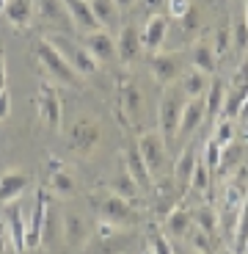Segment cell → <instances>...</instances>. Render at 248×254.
Listing matches in <instances>:
<instances>
[{"label":"cell","instance_id":"14","mask_svg":"<svg viewBox=\"0 0 248 254\" xmlns=\"http://www.w3.org/2000/svg\"><path fill=\"white\" fill-rule=\"evenodd\" d=\"M33 6H36L39 19L47 22L50 28H58L61 33H66L72 28V22H69V17H66V8H64L61 0H36Z\"/></svg>","mask_w":248,"mask_h":254},{"label":"cell","instance_id":"21","mask_svg":"<svg viewBox=\"0 0 248 254\" xmlns=\"http://www.w3.org/2000/svg\"><path fill=\"white\" fill-rule=\"evenodd\" d=\"M28 188V174L25 172H6L3 177H0V202H14V199H19L22 193H25Z\"/></svg>","mask_w":248,"mask_h":254},{"label":"cell","instance_id":"37","mask_svg":"<svg viewBox=\"0 0 248 254\" xmlns=\"http://www.w3.org/2000/svg\"><path fill=\"white\" fill-rule=\"evenodd\" d=\"M221 152H223V146L210 138L204 144V166H207V169H218V166H221Z\"/></svg>","mask_w":248,"mask_h":254},{"label":"cell","instance_id":"32","mask_svg":"<svg viewBox=\"0 0 248 254\" xmlns=\"http://www.w3.org/2000/svg\"><path fill=\"white\" fill-rule=\"evenodd\" d=\"M50 188L55 190L58 196H72V193H75V180H72V174L64 172V169H52Z\"/></svg>","mask_w":248,"mask_h":254},{"label":"cell","instance_id":"50","mask_svg":"<svg viewBox=\"0 0 248 254\" xmlns=\"http://www.w3.org/2000/svg\"><path fill=\"white\" fill-rule=\"evenodd\" d=\"M243 19H246V25H248V3H246V17H243Z\"/></svg>","mask_w":248,"mask_h":254},{"label":"cell","instance_id":"31","mask_svg":"<svg viewBox=\"0 0 248 254\" xmlns=\"http://www.w3.org/2000/svg\"><path fill=\"white\" fill-rule=\"evenodd\" d=\"M235 249L237 252H246V246H248V196H246V202L240 204V210H237V224H235Z\"/></svg>","mask_w":248,"mask_h":254},{"label":"cell","instance_id":"15","mask_svg":"<svg viewBox=\"0 0 248 254\" xmlns=\"http://www.w3.org/2000/svg\"><path fill=\"white\" fill-rule=\"evenodd\" d=\"M66 8V17H69L72 28H77L80 33H91L97 31V19L94 14H91V6H89V0H61Z\"/></svg>","mask_w":248,"mask_h":254},{"label":"cell","instance_id":"49","mask_svg":"<svg viewBox=\"0 0 248 254\" xmlns=\"http://www.w3.org/2000/svg\"><path fill=\"white\" fill-rule=\"evenodd\" d=\"M218 254H232V249H218Z\"/></svg>","mask_w":248,"mask_h":254},{"label":"cell","instance_id":"36","mask_svg":"<svg viewBox=\"0 0 248 254\" xmlns=\"http://www.w3.org/2000/svg\"><path fill=\"white\" fill-rule=\"evenodd\" d=\"M212 141H218L221 146H226V144H232V141H235V125H232V119H218L215 122Z\"/></svg>","mask_w":248,"mask_h":254},{"label":"cell","instance_id":"1","mask_svg":"<svg viewBox=\"0 0 248 254\" xmlns=\"http://www.w3.org/2000/svg\"><path fill=\"white\" fill-rule=\"evenodd\" d=\"M185 100L188 97L182 94V89H168L163 91L160 97V105H157V122H160V135L165 138V144L171 146L177 141V130H179V116H182V108H185Z\"/></svg>","mask_w":248,"mask_h":254},{"label":"cell","instance_id":"17","mask_svg":"<svg viewBox=\"0 0 248 254\" xmlns=\"http://www.w3.org/2000/svg\"><path fill=\"white\" fill-rule=\"evenodd\" d=\"M119 100H121V111L130 119V125H138L144 116V97H141L135 83H124L119 89Z\"/></svg>","mask_w":248,"mask_h":254},{"label":"cell","instance_id":"29","mask_svg":"<svg viewBox=\"0 0 248 254\" xmlns=\"http://www.w3.org/2000/svg\"><path fill=\"white\" fill-rule=\"evenodd\" d=\"M210 75H204V72L198 69H188L182 77V94L188 97V100H196V97H204L207 94V86H210V80H207Z\"/></svg>","mask_w":248,"mask_h":254},{"label":"cell","instance_id":"19","mask_svg":"<svg viewBox=\"0 0 248 254\" xmlns=\"http://www.w3.org/2000/svg\"><path fill=\"white\" fill-rule=\"evenodd\" d=\"M141 53V31L135 25H124L116 39V56L121 61H135Z\"/></svg>","mask_w":248,"mask_h":254},{"label":"cell","instance_id":"47","mask_svg":"<svg viewBox=\"0 0 248 254\" xmlns=\"http://www.w3.org/2000/svg\"><path fill=\"white\" fill-rule=\"evenodd\" d=\"M135 0H116V6H119V11H124V8H130Z\"/></svg>","mask_w":248,"mask_h":254},{"label":"cell","instance_id":"34","mask_svg":"<svg viewBox=\"0 0 248 254\" xmlns=\"http://www.w3.org/2000/svg\"><path fill=\"white\" fill-rule=\"evenodd\" d=\"M210 47H212V53H215V58L226 56V53H229V47H232V28L229 25L218 28L215 36H212V42H210Z\"/></svg>","mask_w":248,"mask_h":254},{"label":"cell","instance_id":"51","mask_svg":"<svg viewBox=\"0 0 248 254\" xmlns=\"http://www.w3.org/2000/svg\"><path fill=\"white\" fill-rule=\"evenodd\" d=\"M246 135H248V119H246Z\"/></svg>","mask_w":248,"mask_h":254},{"label":"cell","instance_id":"48","mask_svg":"<svg viewBox=\"0 0 248 254\" xmlns=\"http://www.w3.org/2000/svg\"><path fill=\"white\" fill-rule=\"evenodd\" d=\"M237 119H243V122L248 119V97H246V102H243V108H240V116H237Z\"/></svg>","mask_w":248,"mask_h":254},{"label":"cell","instance_id":"44","mask_svg":"<svg viewBox=\"0 0 248 254\" xmlns=\"http://www.w3.org/2000/svg\"><path fill=\"white\" fill-rule=\"evenodd\" d=\"M0 91H6V56L0 50Z\"/></svg>","mask_w":248,"mask_h":254},{"label":"cell","instance_id":"42","mask_svg":"<svg viewBox=\"0 0 248 254\" xmlns=\"http://www.w3.org/2000/svg\"><path fill=\"white\" fill-rule=\"evenodd\" d=\"M0 254H14L11 241H8V232H6V224L0 221Z\"/></svg>","mask_w":248,"mask_h":254},{"label":"cell","instance_id":"4","mask_svg":"<svg viewBox=\"0 0 248 254\" xmlns=\"http://www.w3.org/2000/svg\"><path fill=\"white\" fill-rule=\"evenodd\" d=\"M135 146H138V152H141V158H144V163H147L152 177H157V174L165 172V163H168V144H165L163 135L154 133V130L141 133V138Z\"/></svg>","mask_w":248,"mask_h":254},{"label":"cell","instance_id":"2","mask_svg":"<svg viewBox=\"0 0 248 254\" xmlns=\"http://www.w3.org/2000/svg\"><path fill=\"white\" fill-rule=\"evenodd\" d=\"M36 61H39V66H42L55 83H61V86H77V80H80V75L72 69L69 64H66V58L61 56L47 39H42L36 45Z\"/></svg>","mask_w":248,"mask_h":254},{"label":"cell","instance_id":"43","mask_svg":"<svg viewBox=\"0 0 248 254\" xmlns=\"http://www.w3.org/2000/svg\"><path fill=\"white\" fill-rule=\"evenodd\" d=\"M8 108H11V102H8V94L6 91H0V122L8 116Z\"/></svg>","mask_w":248,"mask_h":254},{"label":"cell","instance_id":"16","mask_svg":"<svg viewBox=\"0 0 248 254\" xmlns=\"http://www.w3.org/2000/svg\"><path fill=\"white\" fill-rule=\"evenodd\" d=\"M64 241L66 246L72 249V252H80L83 246H86V221H83L80 213H75V210H66L64 213Z\"/></svg>","mask_w":248,"mask_h":254},{"label":"cell","instance_id":"40","mask_svg":"<svg viewBox=\"0 0 248 254\" xmlns=\"http://www.w3.org/2000/svg\"><path fill=\"white\" fill-rule=\"evenodd\" d=\"M97 232H99L102 241H108V238H113L116 232H119V227H116V224H110V221H105V218H99V224H97Z\"/></svg>","mask_w":248,"mask_h":254},{"label":"cell","instance_id":"27","mask_svg":"<svg viewBox=\"0 0 248 254\" xmlns=\"http://www.w3.org/2000/svg\"><path fill=\"white\" fill-rule=\"evenodd\" d=\"M191 221H193V227L201 229V232H207V235H218V224H221V218H218V210L210 207V204H201V207L193 210Z\"/></svg>","mask_w":248,"mask_h":254},{"label":"cell","instance_id":"9","mask_svg":"<svg viewBox=\"0 0 248 254\" xmlns=\"http://www.w3.org/2000/svg\"><path fill=\"white\" fill-rule=\"evenodd\" d=\"M149 66H152L154 80L163 83V86H171L182 75V56L179 53H160L157 50L152 56V61H149Z\"/></svg>","mask_w":248,"mask_h":254},{"label":"cell","instance_id":"26","mask_svg":"<svg viewBox=\"0 0 248 254\" xmlns=\"http://www.w3.org/2000/svg\"><path fill=\"white\" fill-rule=\"evenodd\" d=\"M108 188L113 190L116 196L127 199V202H133V204L138 202V196H141V185H138V183H135V180L127 174V169H124L121 174H116V177L108 183Z\"/></svg>","mask_w":248,"mask_h":254},{"label":"cell","instance_id":"5","mask_svg":"<svg viewBox=\"0 0 248 254\" xmlns=\"http://www.w3.org/2000/svg\"><path fill=\"white\" fill-rule=\"evenodd\" d=\"M97 210H99V218L116 224L119 229L138 221V210H135V204L127 202V199H121V196H116L113 190H108V193L97 202Z\"/></svg>","mask_w":248,"mask_h":254},{"label":"cell","instance_id":"23","mask_svg":"<svg viewBox=\"0 0 248 254\" xmlns=\"http://www.w3.org/2000/svg\"><path fill=\"white\" fill-rule=\"evenodd\" d=\"M124 166H127V174L141 185V188H149L152 185V174H149L147 163L141 158L138 146H127V152H124Z\"/></svg>","mask_w":248,"mask_h":254},{"label":"cell","instance_id":"24","mask_svg":"<svg viewBox=\"0 0 248 254\" xmlns=\"http://www.w3.org/2000/svg\"><path fill=\"white\" fill-rule=\"evenodd\" d=\"M207 91H210V94H204V119H210L212 125H215L218 116H221V108H223L226 86H223V80H212L210 86H207Z\"/></svg>","mask_w":248,"mask_h":254},{"label":"cell","instance_id":"12","mask_svg":"<svg viewBox=\"0 0 248 254\" xmlns=\"http://www.w3.org/2000/svg\"><path fill=\"white\" fill-rule=\"evenodd\" d=\"M165 36H168V19L163 14H152L141 31V47L149 53H157L165 45Z\"/></svg>","mask_w":248,"mask_h":254},{"label":"cell","instance_id":"10","mask_svg":"<svg viewBox=\"0 0 248 254\" xmlns=\"http://www.w3.org/2000/svg\"><path fill=\"white\" fill-rule=\"evenodd\" d=\"M83 36H86L83 47L91 53V58H94L97 64H105V61H113L116 58V39L110 36L105 28H97V31L83 33Z\"/></svg>","mask_w":248,"mask_h":254},{"label":"cell","instance_id":"46","mask_svg":"<svg viewBox=\"0 0 248 254\" xmlns=\"http://www.w3.org/2000/svg\"><path fill=\"white\" fill-rule=\"evenodd\" d=\"M174 252H177V254H198L196 249H191L188 243H179V246H174Z\"/></svg>","mask_w":248,"mask_h":254},{"label":"cell","instance_id":"35","mask_svg":"<svg viewBox=\"0 0 248 254\" xmlns=\"http://www.w3.org/2000/svg\"><path fill=\"white\" fill-rule=\"evenodd\" d=\"M188 190H193V193H207V190H210V169H207L204 163H196Z\"/></svg>","mask_w":248,"mask_h":254},{"label":"cell","instance_id":"20","mask_svg":"<svg viewBox=\"0 0 248 254\" xmlns=\"http://www.w3.org/2000/svg\"><path fill=\"white\" fill-rule=\"evenodd\" d=\"M191 64H193V69L204 72V75H215L218 58L210 47V39H198L196 45L191 47Z\"/></svg>","mask_w":248,"mask_h":254},{"label":"cell","instance_id":"18","mask_svg":"<svg viewBox=\"0 0 248 254\" xmlns=\"http://www.w3.org/2000/svg\"><path fill=\"white\" fill-rule=\"evenodd\" d=\"M198 163V155L193 146H185L182 155L177 158V163H174V183H177L179 193H185L188 190V185H191V177H193V169H196Z\"/></svg>","mask_w":248,"mask_h":254},{"label":"cell","instance_id":"6","mask_svg":"<svg viewBox=\"0 0 248 254\" xmlns=\"http://www.w3.org/2000/svg\"><path fill=\"white\" fill-rule=\"evenodd\" d=\"M47 213H50V204H47V193H45V190H39L31 218H25V249H36L39 243H42V238H45Z\"/></svg>","mask_w":248,"mask_h":254},{"label":"cell","instance_id":"7","mask_svg":"<svg viewBox=\"0 0 248 254\" xmlns=\"http://www.w3.org/2000/svg\"><path fill=\"white\" fill-rule=\"evenodd\" d=\"M3 224H6L8 241H11L14 254H25V216H22V204L19 199L6 202V213H3Z\"/></svg>","mask_w":248,"mask_h":254},{"label":"cell","instance_id":"3","mask_svg":"<svg viewBox=\"0 0 248 254\" xmlns=\"http://www.w3.org/2000/svg\"><path fill=\"white\" fill-rule=\"evenodd\" d=\"M47 42H50V45L66 58V64H69L77 75H94V72H97V61L91 58V53L86 50L83 45H77L69 33H61V31H58V33H52Z\"/></svg>","mask_w":248,"mask_h":254},{"label":"cell","instance_id":"38","mask_svg":"<svg viewBox=\"0 0 248 254\" xmlns=\"http://www.w3.org/2000/svg\"><path fill=\"white\" fill-rule=\"evenodd\" d=\"M191 0H165V11H168V17L171 19H182L185 14L191 11Z\"/></svg>","mask_w":248,"mask_h":254},{"label":"cell","instance_id":"45","mask_svg":"<svg viewBox=\"0 0 248 254\" xmlns=\"http://www.w3.org/2000/svg\"><path fill=\"white\" fill-rule=\"evenodd\" d=\"M144 6H147L149 14H157V8L165 6V0H144Z\"/></svg>","mask_w":248,"mask_h":254},{"label":"cell","instance_id":"28","mask_svg":"<svg viewBox=\"0 0 248 254\" xmlns=\"http://www.w3.org/2000/svg\"><path fill=\"white\" fill-rule=\"evenodd\" d=\"M89 6H91V14H94L97 25L105 28V31L119 19V6H116V0H89Z\"/></svg>","mask_w":248,"mask_h":254},{"label":"cell","instance_id":"30","mask_svg":"<svg viewBox=\"0 0 248 254\" xmlns=\"http://www.w3.org/2000/svg\"><path fill=\"white\" fill-rule=\"evenodd\" d=\"M185 241H188L191 249H196L198 254H218V235H207L201 229L191 227V232L185 235Z\"/></svg>","mask_w":248,"mask_h":254},{"label":"cell","instance_id":"25","mask_svg":"<svg viewBox=\"0 0 248 254\" xmlns=\"http://www.w3.org/2000/svg\"><path fill=\"white\" fill-rule=\"evenodd\" d=\"M6 17L11 19V25L28 28L33 19V0H6Z\"/></svg>","mask_w":248,"mask_h":254},{"label":"cell","instance_id":"13","mask_svg":"<svg viewBox=\"0 0 248 254\" xmlns=\"http://www.w3.org/2000/svg\"><path fill=\"white\" fill-rule=\"evenodd\" d=\"M204 122V97L196 100H185L182 116H179V130H177V141H185L196 133V127Z\"/></svg>","mask_w":248,"mask_h":254},{"label":"cell","instance_id":"39","mask_svg":"<svg viewBox=\"0 0 248 254\" xmlns=\"http://www.w3.org/2000/svg\"><path fill=\"white\" fill-rule=\"evenodd\" d=\"M152 254H177V252H174L171 238H165V235H152Z\"/></svg>","mask_w":248,"mask_h":254},{"label":"cell","instance_id":"41","mask_svg":"<svg viewBox=\"0 0 248 254\" xmlns=\"http://www.w3.org/2000/svg\"><path fill=\"white\" fill-rule=\"evenodd\" d=\"M235 45H237V47H248V25H246V19H240V22H237Z\"/></svg>","mask_w":248,"mask_h":254},{"label":"cell","instance_id":"8","mask_svg":"<svg viewBox=\"0 0 248 254\" xmlns=\"http://www.w3.org/2000/svg\"><path fill=\"white\" fill-rule=\"evenodd\" d=\"M69 146L77 155H94V149L99 146V125L91 119H80L69 130Z\"/></svg>","mask_w":248,"mask_h":254},{"label":"cell","instance_id":"33","mask_svg":"<svg viewBox=\"0 0 248 254\" xmlns=\"http://www.w3.org/2000/svg\"><path fill=\"white\" fill-rule=\"evenodd\" d=\"M248 196V185L240 183V180H232L223 190V207H240Z\"/></svg>","mask_w":248,"mask_h":254},{"label":"cell","instance_id":"11","mask_svg":"<svg viewBox=\"0 0 248 254\" xmlns=\"http://www.w3.org/2000/svg\"><path fill=\"white\" fill-rule=\"evenodd\" d=\"M39 116L45 119V125L50 130H58L61 127V100H58V91L52 89L50 83H42L39 86Z\"/></svg>","mask_w":248,"mask_h":254},{"label":"cell","instance_id":"22","mask_svg":"<svg viewBox=\"0 0 248 254\" xmlns=\"http://www.w3.org/2000/svg\"><path fill=\"white\" fill-rule=\"evenodd\" d=\"M193 221H191V210L185 207H174L168 216H165V238H174V241H185V235L191 232Z\"/></svg>","mask_w":248,"mask_h":254}]
</instances>
